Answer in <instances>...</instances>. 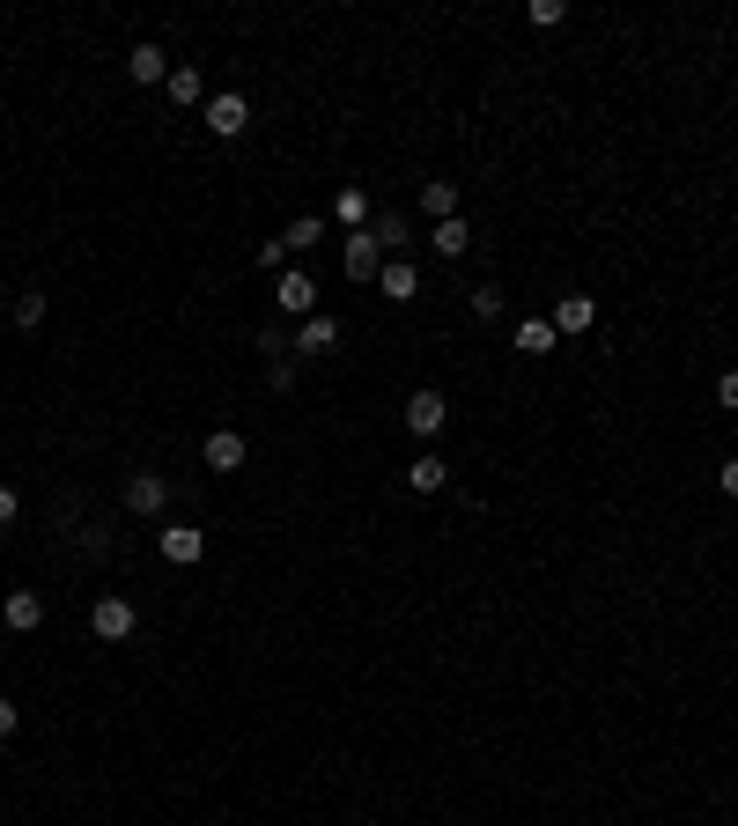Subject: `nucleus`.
Listing matches in <instances>:
<instances>
[{
	"label": "nucleus",
	"mask_w": 738,
	"mask_h": 826,
	"mask_svg": "<svg viewBox=\"0 0 738 826\" xmlns=\"http://www.w3.org/2000/svg\"><path fill=\"white\" fill-rule=\"evenodd\" d=\"M199 119H207V133H215V141H237V133L251 126V97H245V89H221V97H207V111H199Z\"/></svg>",
	"instance_id": "f257e3e1"
},
{
	"label": "nucleus",
	"mask_w": 738,
	"mask_h": 826,
	"mask_svg": "<svg viewBox=\"0 0 738 826\" xmlns=\"http://www.w3.org/2000/svg\"><path fill=\"white\" fill-rule=\"evenodd\" d=\"M399 421H406L421 443H436V436H443V421H451V399H443L436 384H421L414 399H406V413H399Z\"/></svg>",
	"instance_id": "f03ea898"
},
{
	"label": "nucleus",
	"mask_w": 738,
	"mask_h": 826,
	"mask_svg": "<svg viewBox=\"0 0 738 826\" xmlns=\"http://www.w3.org/2000/svg\"><path fill=\"white\" fill-rule=\"evenodd\" d=\"M273 303H281V311H289L295 325H303V317H318V281H311L303 267H289L281 281H273Z\"/></svg>",
	"instance_id": "7ed1b4c3"
},
{
	"label": "nucleus",
	"mask_w": 738,
	"mask_h": 826,
	"mask_svg": "<svg viewBox=\"0 0 738 826\" xmlns=\"http://www.w3.org/2000/svg\"><path fill=\"white\" fill-rule=\"evenodd\" d=\"M89 628H97V642H126V634L141 628V612H133V598H97V612H89Z\"/></svg>",
	"instance_id": "20e7f679"
},
{
	"label": "nucleus",
	"mask_w": 738,
	"mask_h": 826,
	"mask_svg": "<svg viewBox=\"0 0 738 826\" xmlns=\"http://www.w3.org/2000/svg\"><path fill=\"white\" fill-rule=\"evenodd\" d=\"M340 267H347V281H377V273H384V243L369 237V229H355V237H347V251H340Z\"/></svg>",
	"instance_id": "39448f33"
},
{
	"label": "nucleus",
	"mask_w": 738,
	"mask_h": 826,
	"mask_svg": "<svg viewBox=\"0 0 738 826\" xmlns=\"http://www.w3.org/2000/svg\"><path fill=\"white\" fill-rule=\"evenodd\" d=\"M126 510L133 517H163L171 510V480H163V472H133V480H126Z\"/></svg>",
	"instance_id": "423d86ee"
},
{
	"label": "nucleus",
	"mask_w": 738,
	"mask_h": 826,
	"mask_svg": "<svg viewBox=\"0 0 738 826\" xmlns=\"http://www.w3.org/2000/svg\"><path fill=\"white\" fill-rule=\"evenodd\" d=\"M0 628L8 634H37L45 628V598H37V590H8V598H0Z\"/></svg>",
	"instance_id": "0eeeda50"
},
{
	"label": "nucleus",
	"mask_w": 738,
	"mask_h": 826,
	"mask_svg": "<svg viewBox=\"0 0 738 826\" xmlns=\"http://www.w3.org/2000/svg\"><path fill=\"white\" fill-rule=\"evenodd\" d=\"M155 546H163V561H171V568H193V561L207 554V532H199V524H163V539H155Z\"/></svg>",
	"instance_id": "6e6552de"
},
{
	"label": "nucleus",
	"mask_w": 738,
	"mask_h": 826,
	"mask_svg": "<svg viewBox=\"0 0 738 826\" xmlns=\"http://www.w3.org/2000/svg\"><path fill=\"white\" fill-rule=\"evenodd\" d=\"M199 458H207V472H245L251 443L237 436V428H215V436H207V450H199Z\"/></svg>",
	"instance_id": "1a4fd4ad"
},
{
	"label": "nucleus",
	"mask_w": 738,
	"mask_h": 826,
	"mask_svg": "<svg viewBox=\"0 0 738 826\" xmlns=\"http://www.w3.org/2000/svg\"><path fill=\"white\" fill-rule=\"evenodd\" d=\"M171 67H177V59H171L163 45H133V52H126V74H133L141 89H155V81H171Z\"/></svg>",
	"instance_id": "9d476101"
},
{
	"label": "nucleus",
	"mask_w": 738,
	"mask_h": 826,
	"mask_svg": "<svg viewBox=\"0 0 738 826\" xmlns=\"http://www.w3.org/2000/svg\"><path fill=\"white\" fill-rule=\"evenodd\" d=\"M377 295H384V303H414V295H421L414 259H384V273H377Z\"/></svg>",
	"instance_id": "9b49d317"
},
{
	"label": "nucleus",
	"mask_w": 738,
	"mask_h": 826,
	"mask_svg": "<svg viewBox=\"0 0 738 826\" xmlns=\"http://www.w3.org/2000/svg\"><path fill=\"white\" fill-rule=\"evenodd\" d=\"M333 347H340V317H303V325H295V355H333Z\"/></svg>",
	"instance_id": "f8f14e48"
},
{
	"label": "nucleus",
	"mask_w": 738,
	"mask_h": 826,
	"mask_svg": "<svg viewBox=\"0 0 738 826\" xmlns=\"http://www.w3.org/2000/svg\"><path fill=\"white\" fill-rule=\"evenodd\" d=\"M163 97L171 104H207V74H199V59H177L171 81H163Z\"/></svg>",
	"instance_id": "ddd939ff"
},
{
	"label": "nucleus",
	"mask_w": 738,
	"mask_h": 826,
	"mask_svg": "<svg viewBox=\"0 0 738 826\" xmlns=\"http://www.w3.org/2000/svg\"><path fill=\"white\" fill-rule=\"evenodd\" d=\"M421 215H428V229L451 221L458 215V185H451V177H421Z\"/></svg>",
	"instance_id": "4468645a"
},
{
	"label": "nucleus",
	"mask_w": 738,
	"mask_h": 826,
	"mask_svg": "<svg viewBox=\"0 0 738 826\" xmlns=\"http://www.w3.org/2000/svg\"><path fill=\"white\" fill-rule=\"evenodd\" d=\"M428 243H436V259H466V251H473V221H466V215L436 221V229H428Z\"/></svg>",
	"instance_id": "2eb2a0df"
},
{
	"label": "nucleus",
	"mask_w": 738,
	"mask_h": 826,
	"mask_svg": "<svg viewBox=\"0 0 738 826\" xmlns=\"http://www.w3.org/2000/svg\"><path fill=\"white\" fill-rule=\"evenodd\" d=\"M590 325H598V303H590V295H562V303H554V333H590Z\"/></svg>",
	"instance_id": "dca6fc26"
},
{
	"label": "nucleus",
	"mask_w": 738,
	"mask_h": 826,
	"mask_svg": "<svg viewBox=\"0 0 738 826\" xmlns=\"http://www.w3.org/2000/svg\"><path fill=\"white\" fill-rule=\"evenodd\" d=\"M406 487H414V494H436V487H451V465H443L436 450H421V458L406 465Z\"/></svg>",
	"instance_id": "f3484780"
},
{
	"label": "nucleus",
	"mask_w": 738,
	"mask_h": 826,
	"mask_svg": "<svg viewBox=\"0 0 738 826\" xmlns=\"http://www.w3.org/2000/svg\"><path fill=\"white\" fill-rule=\"evenodd\" d=\"M369 237L384 243V259H399V251L414 243V221H406V215H377V221H369Z\"/></svg>",
	"instance_id": "a211bd4d"
},
{
	"label": "nucleus",
	"mask_w": 738,
	"mask_h": 826,
	"mask_svg": "<svg viewBox=\"0 0 738 826\" xmlns=\"http://www.w3.org/2000/svg\"><path fill=\"white\" fill-rule=\"evenodd\" d=\"M554 340H562L554 317H524V325H517V355H554Z\"/></svg>",
	"instance_id": "6ab92c4d"
},
{
	"label": "nucleus",
	"mask_w": 738,
	"mask_h": 826,
	"mask_svg": "<svg viewBox=\"0 0 738 826\" xmlns=\"http://www.w3.org/2000/svg\"><path fill=\"white\" fill-rule=\"evenodd\" d=\"M8 317H15V333H37V325H45V295H37V289L8 295Z\"/></svg>",
	"instance_id": "aec40b11"
},
{
	"label": "nucleus",
	"mask_w": 738,
	"mask_h": 826,
	"mask_svg": "<svg viewBox=\"0 0 738 826\" xmlns=\"http://www.w3.org/2000/svg\"><path fill=\"white\" fill-rule=\"evenodd\" d=\"M318 237H325V215H295L289 229H281V243H289V251H318Z\"/></svg>",
	"instance_id": "412c9836"
},
{
	"label": "nucleus",
	"mask_w": 738,
	"mask_h": 826,
	"mask_svg": "<svg viewBox=\"0 0 738 826\" xmlns=\"http://www.w3.org/2000/svg\"><path fill=\"white\" fill-rule=\"evenodd\" d=\"M333 215H340L347 229H369V193H362V185H340V199H333Z\"/></svg>",
	"instance_id": "4be33fe9"
},
{
	"label": "nucleus",
	"mask_w": 738,
	"mask_h": 826,
	"mask_svg": "<svg viewBox=\"0 0 738 826\" xmlns=\"http://www.w3.org/2000/svg\"><path fill=\"white\" fill-rule=\"evenodd\" d=\"M502 303H510V295L495 289V281H480V289H473V295H466V311H473V317H480V325H495V317H502Z\"/></svg>",
	"instance_id": "5701e85b"
},
{
	"label": "nucleus",
	"mask_w": 738,
	"mask_h": 826,
	"mask_svg": "<svg viewBox=\"0 0 738 826\" xmlns=\"http://www.w3.org/2000/svg\"><path fill=\"white\" fill-rule=\"evenodd\" d=\"M259 355H295V333L281 325V317H267V325H259Z\"/></svg>",
	"instance_id": "b1692460"
},
{
	"label": "nucleus",
	"mask_w": 738,
	"mask_h": 826,
	"mask_svg": "<svg viewBox=\"0 0 738 826\" xmlns=\"http://www.w3.org/2000/svg\"><path fill=\"white\" fill-rule=\"evenodd\" d=\"M251 267H259V273H289V243H281V237H267L259 251H251Z\"/></svg>",
	"instance_id": "393cba45"
},
{
	"label": "nucleus",
	"mask_w": 738,
	"mask_h": 826,
	"mask_svg": "<svg viewBox=\"0 0 738 826\" xmlns=\"http://www.w3.org/2000/svg\"><path fill=\"white\" fill-rule=\"evenodd\" d=\"M267 384H273V391L295 384V355H273V362H267Z\"/></svg>",
	"instance_id": "a878e982"
},
{
	"label": "nucleus",
	"mask_w": 738,
	"mask_h": 826,
	"mask_svg": "<svg viewBox=\"0 0 738 826\" xmlns=\"http://www.w3.org/2000/svg\"><path fill=\"white\" fill-rule=\"evenodd\" d=\"M524 15H532V23H540V30H554V23H562V15H568V8H562V0H532Z\"/></svg>",
	"instance_id": "bb28decb"
},
{
	"label": "nucleus",
	"mask_w": 738,
	"mask_h": 826,
	"mask_svg": "<svg viewBox=\"0 0 738 826\" xmlns=\"http://www.w3.org/2000/svg\"><path fill=\"white\" fill-rule=\"evenodd\" d=\"M716 406L738 413V369H724V377H716Z\"/></svg>",
	"instance_id": "cd10ccee"
},
{
	"label": "nucleus",
	"mask_w": 738,
	"mask_h": 826,
	"mask_svg": "<svg viewBox=\"0 0 738 826\" xmlns=\"http://www.w3.org/2000/svg\"><path fill=\"white\" fill-rule=\"evenodd\" d=\"M15 524V487H0V532Z\"/></svg>",
	"instance_id": "c85d7f7f"
},
{
	"label": "nucleus",
	"mask_w": 738,
	"mask_h": 826,
	"mask_svg": "<svg viewBox=\"0 0 738 826\" xmlns=\"http://www.w3.org/2000/svg\"><path fill=\"white\" fill-rule=\"evenodd\" d=\"M716 480H724V494L738 502V458H724V472H716Z\"/></svg>",
	"instance_id": "c756f323"
},
{
	"label": "nucleus",
	"mask_w": 738,
	"mask_h": 826,
	"mask_svg": "<svg viewBox=\"0 0 738 826\" xmlns=\"http://www.w3.org/2000/svg\"><path fill=\"white\" fill-rule=\"evenodd\" d=\"M0 738H15V702L0 694Z\"/></svg>",
	"instance_id": "7c9ffc66"
},
{
	"label": "nucleus",
	"mask_w": 738,
	"mask_h": 826,
	"mask_svg": "<svg viewBox=\"0 0 738 826\" xmlns=\"http://www.w3.org/2000/svg\"><path fill=\"white\" fill-rule=\"evenodd\" d=\"M0 333H8V289H0Z\"/></svg>",
	"instance_id": "2f4dec72"
}]
</instances>
